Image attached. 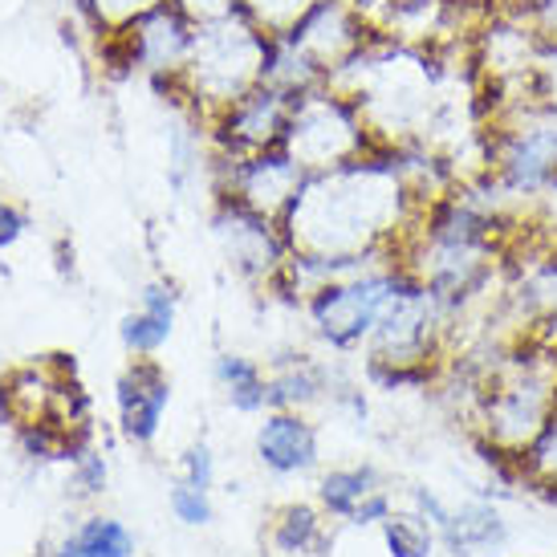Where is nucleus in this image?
Segmentation results:
<instances>
[{
    "label": "nucleus",
    "mask_w": 557,
    "mask_h": 557,
    "mask_svg": "<svg viewBox=\"0 0 557 557\" xmlns=\"http://www.w3.org/2000/svg\"><path fill=\"white\" fill-rule=\"evenodd\" d=\"M257 456L281 476H297L318 465V432L301 411H269L257 432Z\"/></svg>",
    "instance_id": "nucleus-11"
},
{
    "label": "nucleus",
    "mask_w": 557,
    "mask_h": 557,
    "mask_svg": "<svg viewBox=\"0 0 557 557\" xmlns=\"http://www.w3.org/2000/svg\"><path fill=\"white\" fill-rule=\"evenodd\" d=\"M212 480H216V460H212L208 444H196V448L184 456V484L208 493V488H212Z\"/></svg>",
    "instance_id": "nucleus-24"
},
{
    "label": "nucleus",
    "mask_w": 557,
    "mask_h": 557,
    "mask_svg": "<svg viewBox=\"0 0 557 557\" xmlns=\"http://www.w3.org/2000/svg\"><path fill=\"white\" fill-rule=\"evenodd\" d=\"M216 236L228 261L245 273V277L257 281H273L277 269L289 261V240H285V228L281 220L261 216L252 212L248 203L233 200V196H220L216 200Z\"/></svg>",
    "instance_id": "nucleus-9"
},
{
    "label": "nucleus",
    "mask_w": 557,
    "mask_h": 557,
    "mask_svg": "<svg viewBox=\"0 0 557 557\" xmlns=\"http://www.w3.org/2000/svg\"><path fill=\"white\" fill-rule=\"evenodd\" d=\"M313 0H240V9H245L252 21H261L269 33L285 29L289 21H294L301 9H310Z\"/></svg>",
    "instance_id": "nucleus-22"
},
{
    "label": "nucleus",
    "mask_w": 557,
    "mask_h": 557,
    "mask_svg": "<svg viewBox=\"0 0 557 557\" xmlns=\"http://www.w3.org/2000/svg\"><path fill=\"white\" fill-rule=\"evenodd\" d=\"M187 16H196V21H216V16H228L240 9V0H175Z\"/></svg>",
    "instance_id": "nucleus-25"
},
{
    "label": "nucleus",
    "mask_w": 557,
    "mask_h": 557,
    "mask_svg": "<svg viewBox=\"0 0 557 557\" xmlns=\"http://www.w3.org/2000/svg\"><path fill=\"white\" fill-rule=\"evenodd\" d=\"M512 472L525 480L533 493L557 500V411L542 428V435L525 448V456L512 465Z\"/></svg>",
    "instance_id": "nucleus-17"
},
{
    "label": "nucleus",
    "mask_w": 557,
    "mask_h": 557,
    "mask_svg": "<svg viewBox=\"0 0 557 557\" xmlns=\"http://www.w3.org/2000/svg\"><path fill=\"white\" fill-rule=\"evenodd\" d=\"M212 171H216V196H233V200L248 203L252 212L273 220L289 212L294 196L306 184V171L297 168V159L285 147L240 159L212 156Z\"/></svg>",
    "instance_id": "nucleus-8"
},
{
    "label": "nucleus",
    "mask_w": 557,
    "mask_h": 557,
    "mask_svg": "<svg viewBox=\"0 0 557 557\" xmlns=\"http://www.w3.org/2000/svg\"><path fill=\"white\" fill-rule=\"evenodd\" d=\"M196 29H200L196 16H187L175 0H159L156 9H147L131 25L107 33V37L110 46L123 49L126 70H139L175 90V82L184 78L187 58H191V46H196Z\"/></svg>",
    "instance_id": "nucleus-5"
},
{
    "label": "nucleus",
    "mask_w": 557,
    "mask_h": 557,
    "mask_svg": "<svg viewBox=\"0 0 557 557\" xmlns=\"http://www.w3.org/2000/svg\"><path fill=\"white\" fill-rule=\"evenodd\" d=\"M277 33L318 65V74L325 82H334V74H338L342 65L350 62V58H358L379 37V29L358 13L350 0H313L310 9H301Z\"/></svg>",
    "instance_id": "nucleus-7"
},
{
    "label": "nucleus",
    "mask_w": 557,
    "mask_h": 557,
    "mask_svg": "<svg viewBox=\"0 0 557 557\" xmlns=\"http://www.w3.org/2000/svg\"><path fill=\"white\" fill-rule=\"evenodd\" d=\"M78 480H82V488H86V493H98V488L107 484V465L86 451V456H78Z\"/></svg>",
    "instance_id": "nucleus-26"
},
{
    "label": "nucleus",
    "mask_w": 557,
    "mask_h": 557,
    "mask_svg": "<svg viewBox=\"0 0 557 557\" xmlns=\"http://www.w3.org/2000/svg\"><path fill=\"white\" fill-rule=\"evenodd\" d=\"M269 41H273V33L264 29L261 21H252L245 9L203 21L175 90L184 94L191 110L208 123L216 110H224L240 94L257 90L264 82Z\"/></svg>",
    "instance_id": "nucleus-1"
},
{
    "label": "nucleus",
    "mask_w": 557,
    "mask_h": 557,
    "mask_svg": "<svg viewBox=\"0 0 557 557\" xmlns=\"http://www.w3.org/2000/svg\"><path fill=\"white\" fill-rule=\"evenodd\" d=\"M419 277L403 261L374 264L350 277L325 281L306 297V313H310L318 338L330 350H358L367 346L374 325L383 322V313L399 301L407 289H416Z\"/></svg>",
    "instance_id": "nucleus-2"
},
{
    "label": "nucleus",
    "mask_w": 557,
    "mask_h": 557,
    "mask_svg": "<svg viewBox=\"0 0 557 557\" xmlns=\"http://www.w3.org/2000/svg\"><path fill=\"white\" fill-rule=\"evenodd\" d=\"M294 98L281 86L261 82L257 90L240 94L236 102L216 110L208 119V143L216 159H240L261 156V151H277L285 147V131H289V114H294Z\"/></svg>",
    "instance_id": "nucleus-6"
},
{
    "label": "nucleus",
    "mask_w": 557,
    "mask_h": 557,
    "mask_svg": "<svg viewBox=\"0 0 557 557\" xmlns=\"http://www.w3.org/2000/svg\"><path fill=\"white\" fill-rule=\"evenodd\" d=\"M435 537L456 557L496 554L509 542V521L488 500H465V505H448L444 521L435 525Z\"/></svg>",
    "instance_id": "nucleus-12"
},
{
    "label": "nucleus",
    "mask_w": 557,
    "mask_h": 557,
    "mask_svg": "<svg viewBox=\"0 0 557 557\" xmlns=\"http://www.w3.org/2000/svg\"><path fill=\"white\" fill-rule=\"evenodd\" d=\"M330 391V374L310 355H289L269 371V411H301Z\"/></svg>",
    "instance_id": "nucleus-14"
},
{
    "label": "nucleus",
    "mask_w": 557,
    "mask_h": 557,
    "mask_svg": "<svg viewBox=\"0 0 557 557\" xmlns=\"http://www.w3.org/2000/svg\"><path fill=\"white\" fill-rule=\"evenodd\" d=\"M484 171L509 200H537L557 191V119L517 114L488 135Z\"/></svg>",
    "instance_id": "nucleus-4"
},
{
    "label": "nucleus",
    "mask_w": 557,
    "mask_h": 557,
    "mask_svg": "<svg viewBox=\"0 0 557 557\" xmlns=\"http://www.w3.org/2000/svg\"><path fill=\"white\" fill-rule=\"evenodd\" d=\"M82 4L90 9L94 21L102 25V37H107V33H119L123 25H131L147 9H156L159 0H82Z\"/></svg>",
    "instance_id": "nucleus-21"
},
{
    "label": "nucleus",
    "mask_w": 557,
    "mask_h": 557,
    "mask_svg": "<svg viewBox=\"0 0 557 557\" xmlns=\"http://www.w3.org/2000/svg\"><path fill=\"white\" fill-rule=\"evenodd\" d=\"M374 147H379V135L371 131L362 107L338 86L325 82V86H313L294 98L285 151L297 159V168L306 175L355 163V159L371 156Z\"/></svg>",
    "instance_id": "nucleus-3"
},
{
    "label": "nucleus",
    "mask_w": 557,
    "mask_h": 557,
    "mask_svg": "<svg viewBox=\"0 0 557 557\" xmlns=\"http://www.w3.org/2000/svg\"><path fill=\"white\" fill-rule=\"evenodd\" d=\"M171 512H175L184 525H208V521H212V505H208V493L191 488V484H180V488H171Z\"/></svg>",
    "instance_id": "nucleus-23"
},
{
    "label": "nucleus",
    "mask_w": 557,
    "mask_h": 557,
    "mask_svg": "<svg viewBox=\"0 0 557 557\" xmlns=\"http://www.w3.org/2000/svg\"><path fill=\"white\" fill-rule=\"evenodd\" d=\"M171 325H175V289L171 285H147L139 297V310L126 313L123 322L126 350L151 358L171 338Z\"/></svg>",
    "instance_id": "nucleus-13"
},
{
    "label": "nucleus",
    "mask_w": 557,
    "mask_h": 557,
    "mask_svg": "<svg viewBox=\"0 0 557 557\" xmlns=\"http://www.w3.org/2000/svg\"><path fill=\"white\" fill-rule=\"evenodd\" d=\"M379 488H383V476H379L371 465H355V468H334V472H325L318 496H322V505L330 517L350 521V517L362 509V500H371Z\"/></svg>",
    "instance_id": "nucleus-15"
},
{
    "label": "nucleus",
    "mask_w": 557,
    "mask_h": 557,
    "mask_svg": "<svg viewBox=\"0 0 557 557\" xmlns=\"http://www.w3.org/2000/svg\"><path fill=\"white\" fill-rule=\"evenodd\" d=\"M131 554H135V537L119 521H90V525H82L65 542V557H131Z\"/></svg>",
    "instance_id": "nucleus-19"
},
{
    "label": "nucleus",
    "mask_w": 557,
    "mask_h": 557,
    "mask_svg": "<svg viewBox=\"0 0 557 557\" xmlns=\"http://www.w3.org/2000/svg\"><path fill=\"white\" fill-rule=\"evenodd\" d=\"M216 379L228 403L245 416H257L269 407V374L245 355H220L216 358Z\"/></svg>",
    "instance_id": "nucleus-16"
},
{
    "label": "nucleus",
    "mask_w": 557,
    "mask_h": 557,
    "mask_svg": "<svg viewBox=\"0 0 557 557\" xmlns=\"http://www.w3.org/2000/svg\"><path fill=\"white\" fill-rule=\"evenodd\" d=\"M21 228H25V220L16 216L13 208L0 200V245H13L16 236H21Z\"/></svg>",
    "instance_id": "nucleus-27"
},
{
    "label": "nucleus",
    "mask_w": 557,
    "mask_h": 557,
    "mask_svg": "<svg viewBox=\"0 0 557 557\" xmlns=\"http://www.w3.org/2000/svg\"><path fill=\"white\" fill-rule=\"evenodd\" d=\"M322 542V521L310 505H289L277 512L273 521V545L281 554H310L313 545Z\"/></svg>",
    "instance_id": "nucleus-20"
},
{
    "label": "nucleus",
    "mask_w": 557,
    "mask_h": 557,
    "mask_svg": "<svg viewBox=\"0 0 557 557\" xmlns=\"http://www.w3.org/2000/svg\"><path fill=\"white\" fill-rule=\"evenodd\" d=\"M171 403V383L156 358H135L131 371L119 379V423L135 444H151L159 435L163 411Z\"/></svg>",
    "instance_id": "nucleus-10"
},
{
    "label": "nucleus",
    "mask_w": 557,
    "mask_h": 557,
    "mask_svg": "<svg viewBox=\"0 0 557 557\" xmlns=\"http://www.w3.org/2000/svg\"><path fill=\"white\" fill-rule=\"evenodd\" d=\"M383 545H387V557H432L435 554V529L419 517L416 509L411 512H391L383 521Z\"/></svg>",
    "instance_id": "nucleus-18"
}]
</instances>
